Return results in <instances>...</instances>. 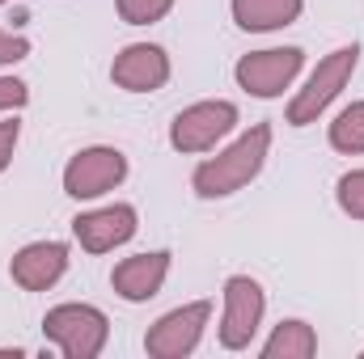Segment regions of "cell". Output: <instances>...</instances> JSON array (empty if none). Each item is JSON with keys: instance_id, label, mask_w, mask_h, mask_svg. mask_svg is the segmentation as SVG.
<instances>
[{"instance_id": "cell-1", "label": "cell", "mask_w": 364, "mask_h": 359, "mask_svg": "<svg viewBox=\"0 0 364 359\" xmlns=\"http://www.w3.org/2000/svg\"><path fill=\"white\" fill-rule=\"evenodd\" d=\"M267 148H272V127L267 123H255L250 131H242L229 148H220L216 157H208L195 174L191 186L199 199H225V194H237L242 186L263 174L267 165Z\"/></svg>"}, {"instance_id": "cell-2", "label": "cell", "mask_w": 364, "mask_h": 359, "mask_svg": "<svg viewBox=\"0 0 364 359\" xmlns=\"http://www.w3.org/2000/svg\"><path fill=\"white\" fill-rule=\"evenodd\" d=\"M43 334L64 351L68 359H97L106 338H110V321L97 304H55L43 317Z\"/></svg>"}, {"instance_id": "cell-3", "label": "cell", "mask_w": 364, "mask_h": 359, "mask_svg": "<svg viewBox=\"0 0 364 359\" xmlns=\"http://www.w3.org/2000/svg\"><path fill=\"white\" fill-rule=\"evenodd\" d=\"M356 60H360V47H356V43H348V47L331 51L326 60H318V68H314V77L305 81V89H296V97L288 101V123H292V127L318 123V114H322V110L343 93V85L352 81Z\"/></svg>"}, {"instance_id": "cell-4", "label": "cell", "mask_w": 364, "mask_h": 359, "mask_svg": "<svg viewBox=\"0 0 364 359\" xmlns=\"http://www.w3.org/2000/svg\"><path fill=\"white\" fill-rule=\"evenodd\" d=\"M263 313H267L263 283L250 275H229L225 279V313H220V347L246 351L263 326Z\"/></svg>"}, {"instance_id": "cell-5", "label": "cell", "mask_w": 364, "mask_h": 359, "mask_svg": "<svg viewBox=\"0 0 364 359\" xmlns=\"http://www.w3.org/2000/svg\"><path fill=\"white\" fill-rule=\"evenodd\" d=\"M208 317H212V300H191V304H178L170 309L166 317H157L144 334V351L153 359H186L203 330H208Z\"/></svg>"}, {"instance_id": "cell-6", "label": "cell", "mask_w": 364, "mask_h": 359, "mask_svg": "<svg viewBox=\"0 0 364 359\" xmlns=\"http://www.w3.org/2000/svg\"><path fill=\"white\" fill-rule=\"evenodd\" d=\"M237 127V106L225 101V97H212V101H195L174 114L170 123V144L178 153H208L216 148V140H225L229 131Z\"/></svg>"}, {"instance_id": "cell-7", "label": "cell", "mask_w": 364, "mask_h": 359, "mask_svg": "<svg viewBox=\"0 0 364 359\" xmlns=\"http://www.w3.org/2000/svg\"><path fill=\"white\" fill-rule=\"evenodd\" d=\"M123 178H127V157L110 144H93L64 165V194L68 199H102Z\"/></svg>"}, {"instance_id": "cell-8", "label": "cell", "mask_w": 364, "mask_h": 359, "mask_svg": "<svg viewBox=\"0 0 364 359\" xmlns=\"http://www.w3.org/2000/svg\"><path fill=\"white\" fill-rule=\"evenodd\" d=\"M301 64H305V51L301 47H267V51L242 55L237 68H233V77H237V85L250 93V97H279V93L296 81Z\"/></svg>"}, {"instance_id": "cell-9", "label": "cell", "mask_w": 364, "mask_h": 359, "mask_svg": "<svg viewBox=\"0 0 364 359\" xmlns=\"http://www.w3.org/2000/svg\"><path fill=\"white\" fill-rule=\"evenodd\" d=\"M136 228H140V216H136L132 203H110V207H97V211H81L73 220V237L90 254H110L114 245L132 241Z\"/></svg>"}, {"instance_id": "cell-10", "label": "cell", "mask_w": 364, "mask_h": 359, "mask_svg": "<svg viewBox=\"0 0 364 359\" xmlns=\"http://www.w3.org/2000/svg\"><path fill=\"white\" fill-rule=\"evenodd\" d=\"M110 81L127 93H157L170 81V55L153 43H132L114 55Z\"/></svg>"}, {"instance_id": "cell-11", "label": "cell", "mask_w": 364, "mask_h": 359, "mask_svg": "<svg viewBox=\"0 0 364 359\" xmlns=\"http://www.w3.org/2000/svg\"><path fill=\"white\" fill-rule=\"evenodd\" d=\"M64 270H68V245H64V241H30V245H21V250L13 254V263H9L13 283L26 287V292H47V287H55V283L64 279Z\"/></svg>"}, {"instance_id": "cell-12", "label": "cell", "mask_w": 364, "mask_h": 359, "mask_svg": "<svg viewBox=\"0 0 364 359\" xmlns=\"http://www.w3.org/2000/svg\"><path fill=\"white\" fill-rule=\"evenodd\" d=\"M170 275V250H153V254H132L110 270V287L127 300V304H144L166 287Z\"/></svg>"}, {"instance_id": "cell-13", "label": "cell", "mask_w": 364, "mask_h": 359, "mask_svg": "<svg viewBox=\"0 0 364 359\" xmlns=\"http://www.w3.org/2000/svg\"><path fill=\"white\" fill-rule=\"evenodd\" d=\"M233 21L250 34H267V30H284L301 17L305 0H229Z\"/></svg>"}, {"instance_id": "cell-14", "label": "cell", "mask_w": 364, "mask_h": 359, "mask_svg": "<svg viewBox=\"0 0 364 359\" xmlns=\"http://www.w3.org/2000/svg\"><path fill=\"white\" fill-rule=\"evenodd\" d=\"M318 355V334L309 321L288 317L272 330V338L263 343V359H309Z\"/></svg>"}, {"instance_id": "cell-15", "label": "cell", "mask_w": 364, "mask_h": 359, "mask_svg": "<svg viewBox=\"0 0 364 359\" xmlns=\"http://www.w3.org/2000/svg\"><path fill=\"white\" fill-rule=\"evenodd\" d=\"M331 148L343 157H360L364 153V101H352L335 114L331 123Z\"/></svg>"}, {"instance_id": "cell-16", "label": "cell", "mask_w": 364, "mask_h": 359, "mask_svg": "<svg viewBox=\"0 0 364 359\" xmlns=\"http://www.w3.org/2000/svg\"><path fill=\"white\" fill-rule=\"evenodd\" d=\"M114 9L127 26H153L174 9V0H114Z\"/></svg>"}, {"instance_id": "cell-17", "label": "cell", "mask_w": 364, "mask_h": 359, "mask_svg": "<svg viewBox=\"0 0 364 359\" xmlns=\"http://www.w3.org/2000/svg\"><path fill=\"white\" fill-rule=\"evenodd\" d=\"M335 199H339V207H343L352 220H364V170L343 174L339 186H335Z\"/></svg>"}, {"instance_id": "cell-18", "label": "cell", "mask_w": 364, "mask_h": 359, "mask_svg": "<svg viewBox=\"0 0 364 359\" xmlns=\"http://www.w3.org/2000/svg\"><path fill=\"white\" fill-rule=\"evenodd\" d=\"M30 101V85L17 77H0V110H21Z\"/></svg>"}, {"instance_id": "cell-19", "label": "cell", "mask_w": 364, "mask_h": 359, "mask_svg": "<svg viewBox=\"0 0 364 359\" xmlns=\"http://www.w3.org/2000/svg\"><path fill=\"white\" fill-rule=\"evenodd\" d=\"M17 136H21V123H17V118H4V123H0V174H4V170H9V161H13Z\"/></svg>"}, {"instance_id": "cell-20", "label": "cell", "mask_w": 364, "mask_h": 359, "mask_svg": "<svg viewBox=\"0 0 364 359\" xmlns=\"http://www.w3.org/2000/svg\"><path fill=\"white\" fill-rule=\"evenodd\" d=\"M30 55V43L21 38V34H4L0 30V68L4 64H17V60H26Z\"/></svg>"}, {"instance_id": "cell-21", "label": "cell", "mask_w": 364, "mask_h": 359, "mask_svg": "<svg viewBox=\"0 0 364 359\" xmlns=\"http://www.w3.org/2000/svg\"><path fill=\"white\" fill-rule=\"evenodd\" d=\"M0 4H9V0H0Z\"/></svg>"}]
</instances>
